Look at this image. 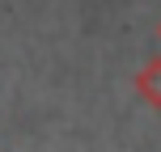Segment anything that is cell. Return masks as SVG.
I'll return each instance as SVG.
<instances>
[{
    "mask_svg": "<svg viewBox=\"0 0 161 152\" xmlns=\"http://www.w3.org/2000/svg\"><path fill=\"white\" fill-rule=\"evenodd\" d=\"M157 38H161V21H157Z\"/></svg>",
    "mask_w": 161,
    "mask_h": 152,
    "instance_id": "obj_2",
    "label": "cell"
},
{
    "mask_svg": "<svg viewBox=\"0 0 161 152\" xmlns=\"http://www.w3.org/2000/svg\"><path fill=\"white\" fill-rule=\"evenodd\" d=\"M131 89L148 110H161V55H148L144 64L131 72Z\"/></svg>",
    "mask_w": 161,
    "mask_h": 152,
    "instance_id": "obj_1",
    "label": "cell"
}]
</instances>
